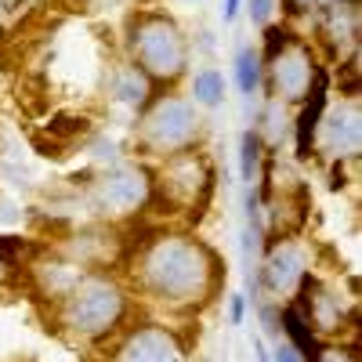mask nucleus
<instances>
[{
    "label": "nucleus",
    "mask_w": 362,
    "mask_h": 362,
    "mask_svg": "<svg viewBox=\"0 0 362 362\" xmlns=\"http://www.w3.org/2000/svg\"><path fill=\"white\" fill-rule=\"evenodd\" d=\"M138 279L167 308H199L221 286V261L192 235H160L141 250Z\"/></svg>",
    "instance_id": "nucleus-1"
},
{
    "label": "nucleus",
    "mask_w": 362,
    "mask_h": 362,
    "mask_svg": "<svg viewBox=\"0 0 362 362\" xmlns=\"http://www.w3.org/2000/svg\"><path fill=\"white\" fill-rule=\"evenodd\" d=\"M127 51L134 69L148 76V83H174L189 69V40L170 15L145 11L127 29Z\"/></svg>",
    "instance_id": "nucleus-2"
},
{
    "label": "nucleus",
    "mask_w": 362,
    "mask_h": 362,
    "mask_svg": "<svg viewBox=\"0 0 362 362\" xmlns=\"http://www.w3.org/2000/svg\"><path fill=\"white\" fill-rule=\"evenodd\" d=\"M127 293L109 276H80L62 300V326L76 337H105L124 322Z\"/></svg>",
    "instance_id": "nucleus-3"
},
{
    "label": "nucleus",
    "mask_w": 362,
    "mask_h": 362,
    "mask_svg": "<svg viewBox=\"0 0 362 362\" xmlns=\"http://www.w3.org/2000/svg\"><path fill=\"white\" fill-rule=\"evenodd\" d=\"M138 141L145 153L153 156H177L189 153L199 141V116L189 98L177 95H160L156 102H148L141 119H138Z\"/></svg>",
    "instance_id": "nucleus-4"
},
{
    "label": "nucleus",
    "mask_w": 362,
    "mask_h": 362,
    "mask_svg": "<svg viewBox=\"0 0 362 362\" xmlns=\"http://www.w3.org/2000/svg\"><path fill=\"white\" fill-rule=\"evenodd\" d=\"M148 196H153V177H148V170L138 163H119L95 181L90 203L105 218H131L148 203Z\"/></svg>",
    "instance_id": "nucleus-5"
},
{
    "label": "nucleus",
    "mask_w": 362,
    "mask_h": 362,
    "mask_svg": "<svg viewBox=\"0 0 362 362\" xmlns=\"http://www.w3.org/2000/svg\"><path fill=\"white\" fill-rule=\"evenodd\" d=\"M315 69H319V66H315L312 47H305L300 40H290V44L268 62V83H272V95H276V102H305Z\"/></svg>",
    "instance_id": "nucleus-6"
},
{
    "label": "nucleus",
    "mask_w": 362,
    "mask_h": 362,
    "mask_svg": "<svg viewBox=\"0 0 362 362\" xmlns=\"http://www.w3.org/2000/svg\"><path fill=\"white\" fill-rule=\"evenodd\" d=\"M112 362H189V348L167 326H138L116 348Z\"/></svg>",
    "instance_id": "nucleus-7"
},
{
    "label": "nucleus",
    "mask_w": 362,
    "mask_h": 362,
    "mask_svg": "<svg viewBox=\"0 0 362 362\" xmlns=\"http://www.w3.org/2000/svg\"><path fill=\"white\" fill-rule=\"evenodd\" d=\"M210 181H214V174H210V167L192 153V148L167 160V192L177 203H189V206H196V199L203 203L206 192H210Z\"/></svg>",
    "instance_id": "nucleus-8"
},
{
    "label": "nucleus",
    "mask_w": 362,
    "mask_h": 362,
    "mask_svg": "<svg viewBox=\"0 0 362 362\" xmlns=\"http://www.w3.org/2000/svg\"><path fill=\"white\" fill-rule=\"evenodd\" d=\"M358 105L351 102V105H341V109H334V112H322V119H319V134H315V141H322V148L326 153H334V156H358V145H362V124H358Z\"/></svg>",
    "instance_id": "nucleus-9"
},
{
    "label": "nucleus",
    "mask_w": 362,
    "mask_h": 362,
    "mask_svg": "<svg viewBox=\"0 0 362 362\" xmlns=\"http://www.w3.org/2000/svg\"><path fill=\"white\" fill-rule=\"evenodd\" d=\"M326 90H329V73L319 66L315 76H312V87H308V98H305V109L297 116V160H308L315 153V134H319V119L326 112Z\"/></svg>",
    "instance_id": "nucleus-10"
},
{
    "label": "nucleus",
    "mask_w": 362,
    "mask_h": 362,
    "mask_svg": "<svg viewBox=\"0 0 362 362\" xmlns=\"http://www.w3.org/2000/svg\"><path fill=\"white\" fill-rule=\"evenodd\" d=\"M305 272L308 268H305V254H300V247L283 243V247L272 250V257L264 264V283H268V290H276V293H290L300 283Z\"/></svg>",
    "instance_id": "nucleus-11"
},
{
    "label": "nucleus",
    "mask_w": 362,
    "mask_h": 362,
    "mask_svg": "<svg viewBox=\"0 0 362 362\" xmlns=\"http://www.w3.org/2000/svg\"><path fill=\"white\" fill-rule=\"evenodd\" d=\"M279 326H283V334L290 337V348L300 355V362H319V351H322V344H319V334L312 329V322L300 315L293 305H286L283 308V315H279Z\"/></svg>",
    "instance_id": "nucleus-12"
},
{
    "label": "nucleus",
    "mask_w": 362,
    "mask_h": 362,
    "mask_svg": "<svg viewBox=\"0 0 362 362\" xmlns=\"http://www.w3.org/2000/svg\"><path fill=\"white\" fill-rule=\"evenodd\" d=\"M112 95H116V102H124V105H145V98H148V76L141 73V69H134V66H124L116 73V80H112Z\"/></svg>",
    "instance_id": "nucleus-13"
},
{
    "label": "nucleus",
    "mask_w": 362,
    "mask_h": 362,
    "mask_svg": "<svg viewBox=\"0 0 362 362\" xmlns=\"http://www.w3.org/2000/svg\"><path fill=\"white\" fill-rule=\"evenodd\" d=\"M225 102V76L206 66L192 76V105H203V109H218Z\"/></svg>",
    "instance_id": "nucleus-14"
},
{
    "label": "nucleus",
    "mask_w": 362,
    "mask_h": 362,
    "mask_svg": "<svg viewBox=\"0 0 362 362\" xmlns=\"http://www.w3.org/2000/svg\"><path fill=\"white\" fill-rule=\"evenodd\" d=\"M235 83L243 95H254L261 87V54L254 47H239L235 54Z\"/></svg>",
    "instance_id": "nucleus-15"
},
{
    "label": "nucleus",
    "mask_w": 362,
    "mask_h": 362,
    "mask_svg": "<svg viewBox=\"0 0 362 362\" xmlns=\"http://www.w3.org/2000/svg\"><path fill=\"white\" fill-rule=\"evenodd\" d=\"M261 153H264V141H261L257 131H247L243 138H239V174H243V181H254L257 177Z\"/></svg>",
    "instance_id": "nucleus-16"
},
{
    "label": "nucleus",
    "mask_w": 362,
    "mask_h": 362,
    "mask_svg": "<svg viewBox=\"0 0 362 362\" xmlns=\"http://www.w3.org/2000/svg\"><path fill=\"white\" fill-rule=\"evenodd\" d=\"M290 40H293V33H290L286 25H264V51H257V54L272 62V58H276V54H279Z\"/></svg>",
    "instance_id": "nucleus-17"
},
{
    "label": "nucleus",
    "mask_w": 362,
    "mask_h": 362,
    "mask_svg": "<svg viewBox=\"0 0 362 362\" xmlns=\"http://www.w3.org/2000/svg\"><path fill=\"white\" fill-rule=\"evenodd\" d=\"M47 131L54 138H73V134H83L87 131V119L83 116H69V112H58V116H51Z\"/></svg>",
    "instance_id": "nucleus-18"
},
{
    "label": "nucleus",
    "mask_w": 362,
    "mask_h": 362,
    "mask_svg": "<svg viewBox=\"0 0 362 362\" xmlns=\"http://www.w3.org/2000/svg\"><path fill=\"white\" fill-rule=\"evenodd\" d=\"M25 250H29L25 239H18V235H0V264H15Z\"/></svg>",
    "instance_id": "nucleus-19"
},
{
    "label": "nucleus",
    "mask_w": 362,
    "mask_h": 362,
    "mask_svg": "<svg viewBox=\"0 0 362 362\" xmlns=\"http://www.w3.org/2000/svg\"><path fill=\"white\" fill-rule=\"evenodd\" d=\"M250 22L254 25H268L272 22V11H276V0H250Z\"/></svg>",
    "instance_id": "nucleus-20"
},
{
    "label": "nucleus",
    "mask_w": 362,
    "mask_h": 362,
    "mask_svg": "<svg viewBox=\"0 0 362 362\" xmlns=\"http://www.w3.org/2000/svg\"><path fill=\"white\" fill-rule=\"evenodd\" d=\"M243 315H247V297L232 293L228 297V319H232V326H243Z\"/></svg>",
    "instance_id": "nucleus-21"
},
{
    "label": "nucleus",
    "mask_w": 362,
    "mask_h": 362,
    "mask_svg": "<svg viewBox=\"0 0 362 362\" xmlns=\"http://www.w3.org/2000/svg\"><path fill=\"white\" fill-rule=\"evenodd\" d=\"M319 362H358L351 351H344V348H322L319 351Z\"/></svg>",
    "instance_id": "nucleus-22"
},
{
    "label": "nucleus",
    "mask_w": 362,
    "mask_h": 362,
    "mask_svg": "<svg viewBox=\"0 0 362 362\" xmlns=\"http://www.w3.org/2000/svg\"><path fill=\"white\" fill-rule=\"evenodd\" d=\"M272 362H300V355H297L290 344H279V348H276V355H272Z\"/></svg>",
    "instance_id": "nucleus-23"
},
{
    "label": "nucleus",
    "mask_w": 362,
    "mask_h": 362,
    "mask_svg": "<svg viewBox=\"0 0 362 362\" xmlns=\"http://www.w3.org/2000/svg\"><path fill=\"white\" fill-rule=\"evenodd\" d=\"M239 8H243V0H225V4H221V18L232 22V18L239 15Z\"/></svg>",
    "instance_id": "nucleus-24"
},
{
    "label": "nucleus",
    "mask_w": 362,
    "mask_h": 362,
    "mask_svg": "<svg viewBox=\"0 0 362 362\" xmlns=\"http://www.w3.org/2000/svg\"><path fill=\"white\" fill-rule=\"evenodd\" d=\"M254 351H257V358H261V362H272V355H268L264 341H254Z\"/></svg>",
    "instance_id": "nucleus-25"
},
{
    "label": "nucleus",
    "mask_w": 362,
    "mask_h": 362,
    "mask_svg": "<svg viewBox=\"0 0 362 362\" xmlns=\"http://www.w3.org/2000/svg\"><path fill=\"white\" fill-rule=\"evenodd\" d=\"M300 4H305V8H312V4H322V0H300Z\"/></svg>",
    "instance_id": "nucleus-26"
},
{
    "label": "nucleus",
    "mask_w": 362,
    "mask_h": 362,
    "mask_svg": "<svg viewBox=\"0 0 362 362\" xmlns=\"http://www.w3.org/2000/svg\"><path fill=\"white\" fill-rule=\"evenodd\" d=\"M341 4H358V0H341Z\"/></svg>",
    "instance_id": "nucleus-27"
}]
</instances>
